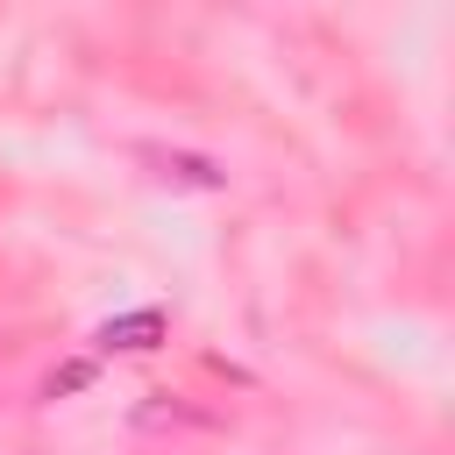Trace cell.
Here are the masks:
<instances>
[{"mask_svg": "<svg viewBox=\"0 0 455 455\" xmlns=\"http://www.w3.org/2000/svg\"><path fill=\"white\" fill-rule=\"evenodd\" d=\"M92 341H100L107 355H114V348H156V341H164V313H156V306H135V313H114V320H107V327H100Z\"/></svg>", "mask_w": 455, "mask_h": 455, "instance_id": "cell-1", "label": "cell"}, {"mask_svg": "<svg viewBox=\"0 0 455 455\" xmlns=\"http://www.w3.org/2000/svg\"><path fill=\"white\" fill-rule=\"evenodd\" d=\"M85 377H92V363H71V370H57V377L43 384V398H64V391H78Z\"/></svg>", "mask_w": 455, "mask_h": 455, "instance_id": "cell-2", "label": "cell"}]
</instances>
